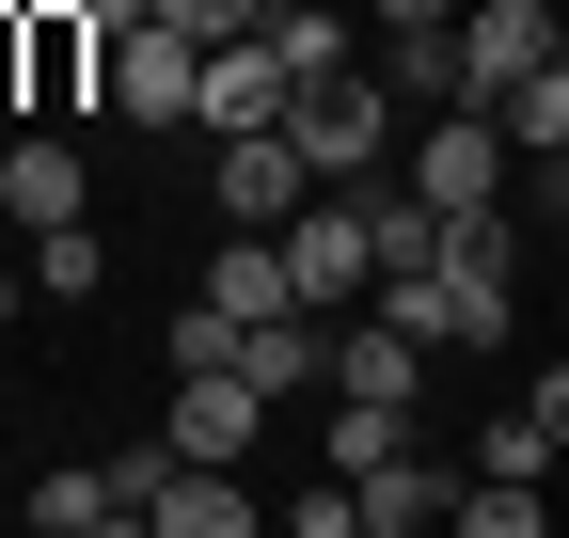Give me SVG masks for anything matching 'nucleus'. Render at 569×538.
<instances>
[{"label": "nucleus", "instance_id": "1", "mask_svg": "<svg viewBox=\"0 0 569 538\" xmlns=\"http://www.w3.org/2000/svg\"><path fill=\"white\" fill-rule=\"evenodd\" d=\"M284 143L317 159V190L380 175V159H396V80H380V63H348V80H301V96H284Z\"/></svg>", "mask_w": 569, "mask_h": 538}, {"label": "nucleus", "instance_id": "2", "mask_svg": "<svg viewBox=\"0 0 569 538\" xmlns=\"http://www.w3.org/2000/svg\"><path fill=\"white\" fill-rule=\"evenodd\" d=\"M411 190L443 222H475V207H507L522 190V143H507V111L490 96H459V111H427V143H411Z\"/></svg>", "mask_w": 569, "mask_h": 538}, {"label": "nucleus", "instance_id": "3", "mask_svg": "<svg viewBox=\"0 0 569 538\" xmlns=\"http://www.w3.org/2000/svg\"><path fill=\"white\" fill-rule=\"evenodd\" d=\"M284 286H301L317 317H348V301H380V238H365V207H348V190H317V207L284 222Z\"/></svg>", "mask_w": 569, "mask_h": 538}, {"label": "nucleus", "instance_id": "4", "mask_svg": "<svg viewBox=\"0 0 569 538\" xmlns=\"http://www.w3.org/2000/svg\"><path fill=\"white\" fill-rule=\"evenodd\" d=\"M111 111H127V127H206V32L142 17V32L111 48Z\"/></svg>", "mask_w": 569, "mask_h": 538}, {"label": "nucleus", "instance_id": "5", "mask_svg": "<svg viewBox=\"0 0 569 538\" xmlns=\"http://www.w3.org/2000/svg\"><path fill=\"white\" fill-rule=\"evenodd\" d=\"M553 48H569V17H553V0H459V96H507V80H538Z\"/></svg>", "mask_w": 569, "mask_h": 538}, {"label": "nucleus", "instance_id": "6", "mask_svg": "<svg viewBox=\"0 0 569 538\" xmlns=\"http://www.w3.org/2000/svg\"><path fill=\"white\" fill-rule=\"evenodd\" d=\"M159 444H174V459H253V444H269V396H253L238 365H174Z\"/></svg>", "mask_w": 569, "mask_h": 538}, {"label": "nucleus", "instance_id": "7", "mask_svg": "<svg viewBox=\"0 0 569 538\" xmlns=\"http://www.w3.org/2000/svg\"><path fill=\"white\" fill-rule=\"evenodd\" d=\"M0 222L17 238H63V222H96V175L63 127H32V143H0Z\"/></svg>", "mask_w": 569, "mask_h": 538}, {"label": "nucleus", "instance_id": "8", "mask_svg": "<svg viewBox=\"0 0 569 538\" xmlns=\"http://www.w3.org/2000/svg\"><path fill=\"white\" fill-rule=\"evenodd\" d=\"M301 207H317V159L284 143V127H238V143H222V222H253V238H284Z\"/></svg>", "mask_w": 569, "mask_h": 538}, {"label": "nucleus", "instance_id": "9", "mask_svg": "<svg viewBox=\"0 0 569 538\" xmlns=\"http://www.w3.org/2000/svg\"><path fill=\"white\" fill-rule=\"evenodd\" d=\"M284 96H301V63H284L269 32H222V48H206V143H238V127H284Z\"/></svg>", "mask_w": 569, "mask_h": 538}, {"label": "nucleus", "instance_id": "10", "mask_svg": "<svg viewBox=\"0 0 569 538\" xmlns=\"http://www.w3.org/2000/svg\"><path fill=\"white\" fill-rule=\"evenodd\" d=\"M80 96H111V32L80 0H32V111H80Z\"/></svg>", "mask_w": 569, "mask_h": 538}, {"label": "nucleus", "instance_id": "11", "mask_svg": "<svg viewBox=\"0 0 569 538\" xmlns=\"http://www.w3.org/2000/svg\"><path fill=\"white\" fill-rule=\"evenodd\" d=\"M142 522H159V538H253V491H238V459H174Z\"/></svg>", "mask_w": 569, "mask_h": 538}, {"label": "nucleus", "instance_id": "12", "mask_svg": "<svg viewBox=\"0 0 569 538\" xmlns=\"http://www.w3.org/2000/svg\"><path fill=\"white\" fill-rule=\"evenodd\" d=\"M427 365H443V349H411L396 317H365V332L332 317V396H427Z\"/></svg>", "mask_w": 569, "mask_h": 538}, {"label": "nucleus", "instance_id": "13", "mask_svg": "<svg viewBox=\"0 0 569 538\" xmlns=\"http://www.w3.org/2000/svg\"><path fill=\"white\" fill-rule=\"evenodd\" d=\"M206 301H222L238 332H253V317H284V301H301V286H284V238H253V222H222V253H206Z\"/></svg>", "mask_w": 569, "mask_h": 538}, {"label": "nucleus", "instance_id": "14", "mask_svg": "<svg viewBox=\"0 0 569 538\" xmlns=\"http://www.w3.org/2000/svg\"><path fill=\"white\" fill-rule=\"evenodd\" d=\"M427 428H411V396H332V476H396Z\"/></svg>", "mask_w": 569, "mask_h": 538}, {"label": "nucleus", "instance_id": "15", "mask_svg": "<svg viewBox=\"0 0 569 538\" xmlns=\"http://www.w3.org/2000/svg\"><path fill=\"white\" fill-rule=\"evenodd\" d=\"M380 80H396V111H459V17L380 32Z\"/></svg>", "mask_w": 569, "mask_h": 538}, {"label": "nucleus", "instance_id": "16", "mask_svg": "<svg viewBox=\"0 0 569 538\" xmlns=\"http://www.w3.org/2000/svg\"><path fill=\"white\" fill-rule=\"evenodd\" d=\"M411 522H459V476H443V459H396V476H365V538H411Z\"/></svg>", "mask_w": 569, "mask_h": 538}, {"label": "nucleus", "instance_id": "17", "mask_svg": "<svg viewBox=\"0 0 569 538\" xmlns=\"http://www.w3.org/2000/svg\"><path fill=\"white\" fill-rule=\"evenodd\" d=\"M284 63H301V80H348V0H269V17H253Z\"/></svg>", "mask_w": 569, "mask_h": 538}, {"label": "nucleus", "instance_id": "18", "mask_svg": "<svg viewBox=\"0 0 569 538\" xmlns=\"http://www.w3.org/2000/svg\"><path fill=\"white\" fill-rule=\"evenodd\" d=\"M32 538H111V476H96V459L32 476Z\"/></svg>", "mask_w": 569, "mask_h": 538}, {"label": "nucleus", "instance_id": "19", "mask_svg": "<svg viewBox=\"0 0 569 538\" xmlns=\"http://www.w3.org/2000/svg\"><path fill=\"white\" fill-rule=\"evenodd\" d=\"M490 111H507V143H569V48L538 63V80H507Z\"/></svg>", "mask_w": 569, "mask_h": 538}, {"label": "nucleus", "instance_id": "20", "mask_svg": "<svg viewBox=\"0 0 569 538\" xmlns=\"http://www.w3.org/2000/svg\"><path fill=\"white\" fill-rule=\"evenodd\" d=\"M459 476H553V428H538V412H490Z\"/></svg>", "mask_w": 569, "mask_h": 538}, {"label": "nucleus", "instance_id": "21", "mask_svg": "<svg viewBox=\"0 0 569 538\" xmlns=\"http://www.w3.org/2000/svg\"><path fill=\"white\" fill-rule=\"evenodd\" d=\"M96 269H111V253H96V222H63V238H32V301H96Z\"/></svg>", "mask_w": 569, "mask_h": 538}, {"label": "nucleus", "instance_id": "22", "mask_svg": "<svg viewBox=\"0 0 569 538\" xmlns=\"http://www.w3.org/2000/svg\"><path fill=\"white\" fill-rule=\"evenodd\" d=\"M459 522L475 538H538V476H459Z\"/></svg>", "mask_w": 569, "mask_h": 538}, {"label": "nucleus", "instance_id": "23", "mask_svg": "<svg viewBox=\"0 0 569 538\" xmlns=\"http://www.w3.org/2000/svg\"><path fill=\"white\" fill-rule=\"evenodd\" d=\"M284 522H301V538H365V476H317L301 507H284Z\"/></svg>", "mask_w": 569, "mask_h": 538}, {"label": "nucleus", "instance_id": "24", "mask_svg": "<svg viewBox=\"0 0 569 538\" xmlns=\"http://www.w3.org/2000/svg\"><path fill=\"white\" fill-rule=\"evenodd\" d=\"M142 17H174V32H206V48H222V32H253V17H269V0H142Z\"/></svg>", "mask_w": 569, "mask_h": 538}, {"label": "nucleus", "instance_id": "25", "mask_svg": "<svg viewBox=\"0 0 569 538\" xmlns=\"http://www.w3.org/2000/svg\"><path fill=\"white\" fill-rule=\"evenodd\" d=\"M0 111H32V0H0Z\"/></svg>", "mask_w": 569, "mask_h": 538}, {"label": "nucleus", "instance_id": "26", "mask_svg": "<svg viewBox=\"0 0 569 538\" xmlns=\"http://www.w3.org/2000/svg\"><path fill=\"white\" fill-rule=\"evenodd\" d=\"M522 412H538V428H553V459H569V365H538V380H522Z\"/></svg>", "mask_w": 569, "mask_h": 538}, {"label": "nucleus", "instance_id": "27", "mask_svg": "<svg viewBox=\"0 0 569 538\" xmlns=\"http://www.w3.org/2000/svg\"><path fill=\"white\" fill-rule=\"evenodd\" d=\"M365 17H380V32H427V17H459V0H365Z\"/></svg>", "mask_w": 569, "mask_h": 538}, {"label": "nucleus", "instance_id": "28", "mask_svg": "<svg viewBox=\"0 0 569 538\" xmlns=\"http://www.w3.org/2000/svg\"><path fill=\"white\" fill-rule=\"evenodd\" d=\"M80 17H96V32H111V48H127V32H142V0H80Z\"/></svg>", "mask_w": 569, "mask_h": 538}, {"label": "nucleus", "instance_id": "29", "mask_svg": "<svg viewBox=\"0 0 569 538\" xmlns=\"http://www.w3.org/2000/svg\"><path fill=\"white\" fill-rule=\"evenodd\" d=\"M17 301H32V269H0V332H17Z\"/></svg>", "mask_w": 569, "mask_h": 538}, {"label": "nucleus", "instance_id": "30", "mask_svg": "<svg viewBox=\"0 0 569 538\" xmlns=\"http://www.w3.org/2000/svg\"><path fill=\"white\" fill-rule=\"evenodd\" d=\"M348 17H365V0H348Z\"/></svg>", "mask_w": 569, "mask_h": 538}]
</instances>
